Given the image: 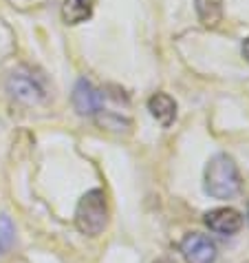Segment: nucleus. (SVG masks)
Listing matches in <instances>:
<instances>
[{
    "label": "nucleus",
    "mask_w": 249,
    "mask_h": 263,
    "mask_svg": "<svg viewBox=\"0 0 249 263\" xmlns=\"http://www.w3.org/2000/svg\"><path fill=\"white\" fill-rule=\"evenodd\" d=\"M238 191L240 173L236 162L227 153H218L205 166V193L214 199H232Z\"/></svg>",
    "instance_id": "f257e3e1"
},
{
    "label": "nucleus",
    "mask_w": 249,
    "mask_h": 263,
    "mask_svg": "<svg viewBox=\"0 0 249 263\" xmlns=\"http://www.w3.org/2000/svg\"><path fill=\"white\" fill-rule=\"evenodd\" d=\"M108 223V203H106V195L99 188L86 193L79 199L77 208H75V226L77 230L86 237H97L104 232Z\"/></svg>",
    "instance_id": "f03ea898"
},
{
    "label": "nucleus",
    "mask_w": 249,
    "mask_h": 263,
    "mask_svg": "<svg viewBox=\"0 0 249 263\" xmlns=\"http://www.w3.org/2000/svg\"><path fill=\"white\" fill-rule=\"evenodd\" d=\"M7 91H9V96L13 100L23 102V104H40L47 98L38 78L33 73H25V71L11 73L9 80H7Z\"/></svg>",
    "instance_id": "7ed1b4c3"
},
{
    "label": "nucleus",
    "mask_w": 249,
    "mask_h": 263,
    "mask_svg": "<svg viewBox=\"0 0 249 263\" xmlns=\"http://www.w3.org/2000/svg\"><path fill=\"white\" fill-rule=\"evenodd\" d=\"M181 252L188 263H214L216 261V246L208 235L190 232L181 241Z\"/></svg>",
    "instance_id": "20e7f679"
},
{
    "label": "nucleus",
    "mask_w": 249,
    "mask_h": 263,
    "mask_svg": "<svg viewBox=\"0 0 249 263\" xmlns=\"http://www.w3.org/2000/svg\"><path fill=\"white\" fill-rule=\"evenodd\" d=\"M73 108L79 115H95L104 106V93L89 82L86 78H79L75 89H73Z\"/></svg>",
    "instance_id": "39448f33"
},
{
    "label": "nucleus",
    "mask_w": 249,
    "mask_h": 263,
    "mask_svg": "<svg viewBox=\"0 0 249 263\" xmlns=\"http://www.w3.org/2000/svg\"><path fill=\"white\" fill-rule=\"evenodd\" d=\"M205 226L216 235H236L243 228V217L234 208H214L205 215Z\"/></svg>",
    "instance_id": "423d86ee"
},
{
    "label": "nucleus",
    "mask_w": 249,
    "mask_h": 263,
    "mask_svg": "<svg viewBox=\"0 0 249 263\" xmlns=\"http://www.w3.org/2000/svg\"><path fill=\"white\" fill-rule=\"evenodd\" d=\"M148 111L152 113V118H155L161 126L168 128L177 120V102L170 96H165V93H157V96H152L148 100Z\"/></svg>",
    "instance_id": "0eeeda50"
},
{
    "label": "nucleus",
    "mask_w": 249,
    "mask_h": 263,
    "mask_svg": "<svg viewBox=\"0 0 249 263\" xmlns=\"http://www.w3.org/2000/svg\"><path fill=\"white\" fill-rule=\"evenodd\" d=\"M93 9H95V0H64L62 18L67 25H79L93 16Z\"/></svg>",
    "instance_id": "6e6552de"
},
{
    "label": "nucleus",
    "mask_w": 249,
    "mask_h": 263,
    "mask_svg": "<svg viewBox=\"0 0 249 263\" xmlns=\"http://www.w3.org/2000/svg\"><path fill=\"white\" fill-rule=\"evenodd\" d=\"M196 13L205 27H216L223 18V0H196Z\"/></svg>",
    "instance_id": "1a4fd4ad"
},
{
    "label": "nucleus",
    "mask_w": 249,
    "mask_h": 263,
    "mask_svg": "<svg viewBox=\"0 0 249 263\" xmlns=\"http://www.w3.org/2000/svg\"><path fill=\"white\" fill-rule=\"evenodd\" d=\"M13 237H16L13 221L7 215H0V252H7L13 246Z\"/></svg>",
    "instance_id": "9d476101"
},
{
    "label": "nucleus",
    "mask_w": 249,
    "mask_h": 263,
    "mask_svg": "<svg viewBox=\"0 0 249 263\" xmlns=\"http://www.w3.org/2000/svg\"><path fill=\"white\" fill-rule=\"evenodd\" d=\"M240 51H243V58L249 62V38H245V40H243V47H240Z\"/></svg>",
    "instance_id": "9b49d317"
},
{
    "label": "nucleus",
    "mask_w": 249,
    "mask_h": 263,
    "mask_svg": "<svg viewBox=\"0 0 249 263\" xmlns=\"http://www.w3.org/2000/svg\"><path fill=\"white\" fill-rule=\"evenodd\" d=\"M155 263H177V261H172V259H159V261H155Z\"/></svg>",
    "instance_id": "f8f14e48"
}]
</instances>
